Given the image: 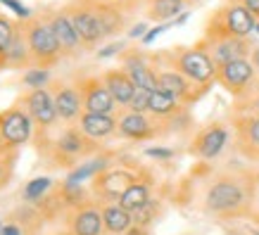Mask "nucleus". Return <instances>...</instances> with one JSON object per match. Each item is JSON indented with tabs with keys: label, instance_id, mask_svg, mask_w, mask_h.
<instances>
[{
	"label": "nucleus",
	"instance_id": "f257e3e1",
	"mask_svg": "<svg viewBox=\"0 0 259 235\" xmlns=\"http://www.w3.org/2000/svg\"><path fill=\"white\" fill-rule=\"evenodd\" d=\"M247 197H245V188L236 178H219L214 185H209L204 204L212 214L219 216H228V214H238L245 207Z\"/></svg>",
	"mask_w": 259,
	"mask_h": 235
},
{
	"label": "nucleus",
	"instance_id": "f03ea898",
	"mask_svg": "<svg viewBox=\"0 0 259 235\" xmlns=\"http://www.w3.org/2000/svg\"><path fill=\"white\" fill-rule=\"evenodd\" d=\"M176 69L188 78V81L202 83V86L217 78V64L212 62L209 53H204L200 48L181 50L179 55H176Z\"/></svg>",
	"mask_w": 259,
	"mask_h": 235
},
{
	"label": "nucleus",
	"instance_id": "7ed1b4c3",
	"mask_svg": "<svg viewBox=\"0 0 259 235\" xmlns=\"http://www.w3.org/2000/svg\"><path fill=\"white\" fill-rule=\"evenodd\" d=\"M31 138V117L22 110H10L0 117V143L5 148H17Z\"/></svg>",
	"mask_w": 259,
	"mask_h": 235
},
{
	"label": "nucleus",
	"instance_id": "20e7f679",
	"mask_svg": "<svg viewBox=\"0 0 259 235\" xmlns=\"http://www.w3.org/2000/svg\"><path fill=\"white\" fill-rule=\"evenodd\" d=\"M26 43H29V53L40 62H53L60 55V43L53 31L50 24H31V29L26 33Z\"/></svg>",
	"mask_w": 259,
	"mask_h": 235
},
{
	"label": "nucleus",
	"instance_id": "39448f33",
	"mask_svg": "<svg viewBox=\"0 0 259 235\" xmlns=\"http://www.w3.org/2000/svg\"><path fill=\"white\" fill-rule=\"evenodd\" d=\"M257 67L252 64V60H233V62L224 64L217 69V78H219L224 88H228L231 93H243L245 88L250 86V81L254 78Z\"/></svg>",
	"mask_w": 259,
	"mask_h": 235
},
{
	"label": "nucleus",
	"instance_id": "423d86ee",
	"mask_svg": "<svg viewBox=\"0 0 259 235\" xmlns=\"http://www.w3.org/2000/svg\"><path fill=\"white\" fill-rule=\"evenodd\" d=\"M83 90H81V98H83V110L93 112V114H112L117 102L110 95L107 86L102 83V78H88L83 81Z\"/></svg>",
	"mask_w": 259,
	"mask_h": 235
},
{
	"label": "nucleus",
	"instance_id": "0eeeda50",
	"mask_svg": "<svg viewBox=\"0 0 259 235\" xmlns=\"http://www.w3.org/2000/svg\"><path fill=\"white\" fill-rule=\"evenodd\" d=\"M257 26V19L243 3L228 5L224 10V36H233V38H247ZM221 36V38H224Z\"/></svg>",
	"mask_w": 259,
	"mask_h": 235
},
{
	"label": "nucleus",
	"instance_id": "6e6552de",
	"mask_svg": "<svg viewBox=\"0 0 259 235\" xmlns=\"http://www.w3.org/2000/svg\"><path fill=\"white\" fill-rule=\"evenodd\" d=\"M252 50L245 43V38H233V36H224V38H214L209 48V57L217 64V69L224 64L233 62V60H245Z\"/></svg>",
	"mask_w": 259,
	"mask_h": 235
},
{
	"label": "nucleus",
	"instance_id": "1a4fd4ad",
	"mask_svg": "<svg viewBox=\"0 0 259 235\" xmlns=\"http://www.w3.org/2000/svg\"><path fill=\"white\" fill-rule=\"evenodd\" d=\"M226 145H228V131L224 126L214 124L197 135L195 143H193V150H195V155L200 159H217Z\"/></svg>",
	"mask_w": 259,
	"mask_h": 235
},
{
	"label": "nucleus",
	"instance_id": "9d476101",
	"mask_svg": "<svg viewBox=\"0 0 259 235\" xmlns=\"http://www.w3.org/2000/svg\"><path fill=\"white\" fill-rule=\"evenodd\" d=\"M26 110H29V117L36 119L43 126H50L57 119L55 100L50 98L46 88H36V90L26 95Z\"/></svg>",
	"mask_w": 259,
	"mask_h": 235
},
{
	"label": "nucleus",
	"instance_id": "9b49d317",
	"mask_svg": "<svg viewBox=\"0 0 259 235\" xmlns=\"http://www.w3.org/2000/svg\"><path fill=\"white\" fill-rule=\"evenodd\" d=\"M79 131L91 140H102L117 131V119L112 114H93L83 112L79 117Z\"/></svg>",
	"mask_w": 259,
	"mask_h": 235
},
{
	"label": "nucleus",
	"instance_id": "f8f14e48",
	"mask_svg": "<svg viewBox=\"0 0 259 235\" xmlns=\"http://www.w3.org/2000/svg\"><path fill=\"white\" fill-rule=\"evenodd\" d=\"M117 131L128 140H148L155 133V124L148 119V114L138 112H126L117 121Z\"/></svg>",
	"mask_w": 259,
	"mask_h": 235
},
{
	"label": "nucleus",
	"instance_id": "ddd939ff",
	"mask_svg": "<svg viewBox=\"0 0 259 235\" xmlns=\"http://www.w3.org/2000/svg\"><path fill=\"white\" fill-rule=\"evenodd\" d=\"M124 71L131 76L136 88H143V90H148V93L157 90V71L152 69L141 55H126Z\"/></svg>",
	"mask_w": 259,
	"mask_h": 235
},
{
	"label": "nucleus",
	"instance_id": "4468645a",
	"mask_svg": "<svg viewBox=\"0 0 259 235\" xmlns=\"http://www.w3.org/2000/svg\"><path fill=\"white\" fill-rule=\"evenodd\" d=\"M102 83L107 86V90H110V95L114 98V102L117 105H121V107H128L131 105V100H134L136 95V83L131 81V76L126 74L124 69H117V71H107L105 76H102Z\"/></svg>",
	"mask_w": 259,
	"mask_h": 235
},
{
	"label": "nucleus",
	"instance_id": "2eb2a0df",
	"mask_svg": "<svg viewBox=\"0 0 259 235\" xmlns=\"http://www.w3.org/2000/svg\"><path fill=\"white\" fill-rule=\"evenodd\" d=\"M71 24H74V29L79 33V40L86 43V45H93V43H98L105 36L95 10H76L71 15Z\"/></svg>",
	"mask_w": 259,
	"mask_h": 235
},
{
	"label": "nucleus",
	"instance_id": "dca6fc26",
	"mask_svg": "<svg viewBox=\"0 0 259 235\" xmlns=\"http://www.w3.org/2000/svg\"><path fill=\"white\" fill-rule=\"evenodd\" d=\"M136 183V176L131 171H124V169H117V171H107L105 176L98 178V190H100L105 197H119L124 195L126 190Z\"/></svg>",
	"mask_w": 259,
	"mask_h": 235
},
{
	"label": "nucleus",
	"instance_id": "f3484780",
	"mask_svg": "<svg viewBox=\"0 0 259 235\" xmlns=\"http://www.w3.org/2000/svg\"><path fill=\"white\" fill-rule=\"evenodd\" d=\"M105 223H102V209L95 207H83L74 214L71 219V233L74 235H102Z\"/></svg>",
	"mask_w": 259,
	"mask_h": 235
},
{
	"label": "nucleus",
	"instance_id": "a211bd4d",
	"mask_svg": "<svg viewBox=\"0 0 259 235\" xmlns=\"http://www.w3.org/2000/svg\"><path fill=\"white\" fill-rule=\"evenodd\" d=\"M190 83H193V81H188L179 69L157 71V88L164 90V93H169V95H174L179 102L190 98Z\"/></svg>",
	"mask_w": 259,
	"mask_h": 235
},
{
	"label": "nucleus",
	"instance_id": "6ab92c4d",
	"mask_svg": "<svg viewBox=\"0 0 259 235\" xmlns=\"http://www.w3.org/2000/svg\"><path fill=\"white\" fill-rule=\"evenodd\" d=\"M102 223H105V230L112 235H126L131 228H134V214L126 212L121 204H107L102 207Z\"/></svg>",
	"mask_w": 259,
	"mask_h": 235
},
{
	"label": "nucleus",
	"instance_id": "aec40b11",
	"mask_svg": "<svg viewBox=\"0 0 259 235\" xmlns=\"http://www.w3.org/2000/svg\"><path fill=\"white\" fill-rule=\"evenodd\" d=\"M55 110H57V117L64 119V121H71V119L81 117V110H83L81 90L69 88V86L62 88V90L55 95Z\"/></svg>",
	"mask_w": 259,
	"mask_h": 235
},
{
	"label": "nucleus",
	"instance_id": "412c9836",
	"mask_svg": "<svg viewBox=\"0 0 259 235\" xmlns=\"http://www.w3.org/2000/svg\"><path fill=\"white\" fill-rule=\"evenodd\" d=\"M117 202L124 207L126 212H131V214L141 212L143 207H148V204L152 202V197H150V185L148 183H143V180H136L134 185L126 190Z\"/></svg>",
	"mask_w": 259,
	"mask_h": 235
},
{
	"label": "nucleus",
	"instance_id": "4be33fe9",
	"mask_svg": "<svg viewBox=\"0 0 259 235\" xmlns=\"http://www.w3.org/2000/svg\"><path fill=\"white\" fill-rule=\"evenodd\" d=\"M50 26H53V31H55V36H57V43H60L62 50H74V48L81 43L79 33L74 29L69 15H55L53 22H50Z\"/></svg>",
	"mask_w": 259,
	"mask_h": 235
},
{
	"label": "nucleus",
	"instance_id": "5701e85b",
	"mask_svg": "<svg viewBox=\"0 0 259 235\" xmlns=\"http://www.w3.org/2000/svg\"><path fill=\"white\" fill-rule=\"evenodd\" d=\"M107 166H110V159H107V157L91 159V162H86V164L76 166V169L67 176V183H64V185H69V188H79L83 180H88V178H93V176H98V173H102Z\"/></svg>",
	"mask_w": 259,
	"mask_h": 235
},
{
	"label": "nucleus",
	"instance_id": "b1692460",
	"mask_svg": "<svg viewBox=\"0 0 259 235\" xmlns=\"http://www.w3.org/2000/svg\"><path fill=\"white\" fill-rule=\"evenodd\" d=\"M181 107V102L174 98V95L164 93V90H152L150 93V107L148 112L152 114V117H157V119H166V117H171V114H176Z\"/></svg>",
	"mask_w": 259,
	"mask_h": 235
},
{
	"label": "nucleus",
	"instance_id": "393cba45",
	"mask_svg": "<svg viewBox=\"0 0 259 235\" xmlns=\"http://www.w3.org/2000/svg\"><path fill=\"white\" fill-rule=\"evenodd\" d=\"M183 12V0H152L150 3V17L159 24L174 22Z\"/></svg>",
	"mask_w": 259,
	"mask_h": 235
},
{
	"label": "nucleus",
	"instance_id": "a878e982",
	"mask_svg": "<svg viewBox=\"0 0 259 235\" xmlns=\"http://www.w3.org/2000/svg\"><path fill=\"white\" fill-rule=\"evenodd\" d=\"M86 148V135L76 131V128H69V131H64L60 135V140H57V150L62 152L64 157H76L83 152Z\"/></svg>",
	"mask_w": 259,
	"mask_h": 235
},
{
	"label": "nucleus",
	"instance_id": "bb28decb",
	"mask_svg": "<svg viewBox=\"0 0 259 235\" xmlns=\"http://www.w3.org/2000/svg\"><path fill=\"white\" fill-rule=\"evenodd\" d=\"M95 15L100 19V26H102V33L105 36H112V33H117L121 29V24H124V15L114 8H98L95 10Z\"/></svg>",
	"mask_w": 259,
	"mask_h": 235
},
{
	"label": "nucleus",
	"instance_id": "cd10ccee",
	"mask_svg": "<svg viewBox=\"0 0 259 235\" xmlns=\"http://www.w3.org/2000/svg\"><path fill=\"white\" fill-rule=\"evenodd\" d=\"M238 131H240V138H243L245 145L259 148V117L240 119V124H238Z\"/></svg>",
	"mask_w": 259,
	"mask_h": 235
},
{
	"label": "nucleus",
	"instance_id": "c85d7f7f",
	"mask_svg": "<svg viewBox=\"0 0 259 235\" xmlns=\"http://www.w3.org/2000/svg\"><path fill=\"white\" fill-rule=\"evenodd\" d=\"M50 185H53V180L46 178V176L29 180V183L24 185V200H29V202H33V200H40V197L48 193V188H50Z\"/></svg>",
	"mask_w": 259,
	"mask_h": 235
},
{
	"label": "nucleus",
	"instance_id": "c756f323",
	"mask_svg": "<svg viewBox=\"0 0 259 235\" xmlns=\"http://www.w3.org/2000/svg\"><path fill=\"white\" fill-rule=\"evenodd\" d=\"M26 48H29V43H24L22 36H15L8 48V53H5V57H8L12 64H22L24 60L29 57V50H26Z\"/></svg>",
	"mask_w": 259,
	"mask_h": 235
},
{
	"label": "nucleus",
	"instance_id": "7c9ffc66",
	"mask_svg": "<svg viewBox=\"0 0 259 235\" xmlns=\"http://www.w3.org/2000/svg\"><path fill=\"white\" fill-rule=\"evenodd\" d=\"M15 36H17V31H15V26H12V22H10L8 17H0V55L3 57H5V53H8V48Z\"/></svg>",
	"mask_w": 259,
	"mask_h": 235
},
{
	"label": "nucleus",
	"instance_id": "2f4dec72",
	"mask_svg": "<svg viewBox=\"0 0 259 235\" xmlns=\"http://www.w3.org/2000/svg\"><path fill=\"white\" fill-rule=\"evenodd\" d=\"M148 107H150V93L138 88L134 95V100L128 105V112H138V114H148Z\"/></svg>",
	"mask_w": 259,
	"mask_h": 235
},
{
	"label": "nucleus",
	"instance_id": "473e14b6",
	"mask_svg": "<svg viewBox=\"0 0 259 235\" xmlns=\"http://www.w3.org/2000/svg\"><path fill=\"white\" fill-rule=\"evenodd\" d=\"M48 76H50V74H48V69H43V67H40V69H31V71H26L24 83L36 90V88H43V83L48 81Z\"/></svg>",
	"mask_w": 259,
	"mask_h": 235
},
{
	"label": "nucleus",
	"instance_id": "72a5a7b5",
	"mask_svg": "<svg viewBox=\"0 0 259 235\" xmlns=\"http://www.w3.org/2000/svg\"><path fill=\"white\" fill-rule=\"evenodd\" d=\"M124 50V40H117V43H110L107 48H102L100 53H98V60H107V57H114L119 55Z\"/></svg>",
	"mask_w": 259,
	"mask_h": 235
},
{
	"label": "nucleus",
	"instance_id": "f704fd0d",
	"mask_svg": "<svg viewBox=\"0 0 259 235\" xmlns=\"http://www.w3.org/2000/svg\"><path fill=\"white\" fill-rule=\"evenodd\" d=\"M0 3H3V5H8V8H12L17 12V17H22V19H29V15H31L29 8H24L22 3H17V0H0Z\"/></svg>",
	"mask_w": 259,
	"mask_h": 235
},
{
	"label": "nucleus",
	"instance_id": "c9c22d12",
	"mask_svg": "<svg viewBox=\"0 0 259 235\" xmlns=\"http://www.w3.org/2000/svg\"><path fill=\"white\" fill-rule=\"evenodd\" d=\"M148 157H155V159H171L174 157V150H166V148H148L145 150Z\"/></svg>",
	"mask_w": 259,
	"mask_h": 235
},
{
	"label": "nucleus",
	"instance_id": "e433bc0d",
	"mask_svg": "<svg viewBox=\"0 0 259 235\" xmlns=\"http://www.w3.org/2000/svg\"><path fill=\"white\" fill-rule=\"evenodd\" d=\"M145 31H148V26H145V24H136L134 29H131V31H128V38H141L143 40V36H145Z\"/></svg>",
	"mask_w": 259,
	"mask_h": 235
},
{
	"label": "nucleus",
	"instance_id": "4c0bfd02",
	"mask_svg": "<svg viewBox=\"0 0 259 235\" xmlns=\"http://www.w3.org/2000/svg\"><path fill=\"white\" fill-rule=\"evenodd\" d=\"M243 5L254 15V19H259V0H243Z\"/></svg>",
	"mask_w": 259,
	"mask_h": 235
},
{
	"label": "nucleus",
	"instance_id": "58836bf2",
	"mask_svg": "<svg viewBox=\"0 0 259 235\" xmlns=\"http://www.w3.org/2000/svg\"><path fill=\"white\" fill-rule=\"evenodd\" d=\"M250 112H252V117H259V93L250 100Z\"/></svg>",
	"mask_w": 259,
	"mask_h": 235
},
{
	"label": "nucleus",
	"instance_id": "ea45409f",
	"mask_svg": "<svg viewBox=\"0 0 259 235\" xmlns=\"http://www.w3.org/2000/svg\"><path fill=\"white\" fill-rule=\"evenodd\" d=\"M0 235H22V230H19L17 226H12V223H10V226L3 228V233H0Z\"/></svg>",
	"mask_w": 259,
	"mask_h": 235
},
{
	"label": "nucleus",
	"instance_id": "a19ab883",
	"mask_svg": "<svg viewBox=\"0 0 259 235\" xmlns=\"http://www.w3.org/2000/svg\"><path fill=\"white\" fill-rule=\"evenodd\" d=\"M188 17H190L188 12H181V15L176 17V19H174L171 24H174V26H181V24H186V22H188Z\"/></svg>",
	"mask_w": 259,
	"mask_h": 235
},
{
	"label": "nucleus",
	"instance_id": "79ce46f5",
	"mask_svg": "<svg viewBox=\"0 0 259 235\" xmlns=\"http://www.w3.org/2000/svg\"><path fill=\"white\" fill-rule=\"evenodd\" d=\"M126 235H150V233H148V228L134 226V228H131V230H128V233H126Z\"/></svg>",
	"mask_w": 259,
	"mask_h": 235
},
{
	"label": "nucleus",
	"instance_id": "37998d69",
	"mask_svg": "<svg viewBox=\"0 0 259 235\" xmlns=\"http://www.w3.org/2000/svg\"><path fill=\"white\" fill-rule=\"evenodd\" d=\"M250 55H252V64H254V67L259 69V48H257V50H252Z\"/></svg>",
	"mask_w": 259,
	"mask_h": 235
},
{
	"label": "nucleus",
	"instance_id": "c03bdc74",
	"mask_svg": "<svg viewBox=\"0 0 259 235\" xmlns=\"http://www.w3.org/2000/svg\"><path fill=\"white\" fill-rule=\"evenodd\" d=\"M254 31H257V33H259V22H257V26H254Z\"/></svg>",
	"mask_w": 259,
	"mask_h": 235
},
{
	"label": "nucleus",
	"instance_id": "a18cd8bd",
	"mask_svg": "<svg viewBox=\"0 0 259 235\" xmlns=\"http://www.w3.org/2000/svg\"><path fill=\"white\" fill-rule=\"evenodd\" d=\"M3 228H5V226H3V221H0V233H3Z\"/></svg>",
	"mask_w": 259,
	"mask_h": 235
},
{
	"label": "nucleus",
	"instance_id": "49530a36",
	"mask_svg": "<svg viewBox=\"0 0 259 235\" xmlns=\"http://www.w3.org/2000/svg\"><path fill=\"white\" fill-rule=\"evenodd\" d=\"M226 235H238V233H226Z\"/></svg>",
	"mask_w": 259,
	"mask_h": 235
},
{
	"label": "nucleus",
	"instance_id": "de8ad7c7",
	"mask_svg": "<svg viewBox=\"0 0 259 235\" xmlns=\"http://www.w3.org/2000/svg\"><path fill=\"white\" fill-rule=\"evenodd\" d=\"M0 173H3V166H0Z\"/></svg>",
	"mask_w": 259,
	"mask_h": 235
}]
</instances>
